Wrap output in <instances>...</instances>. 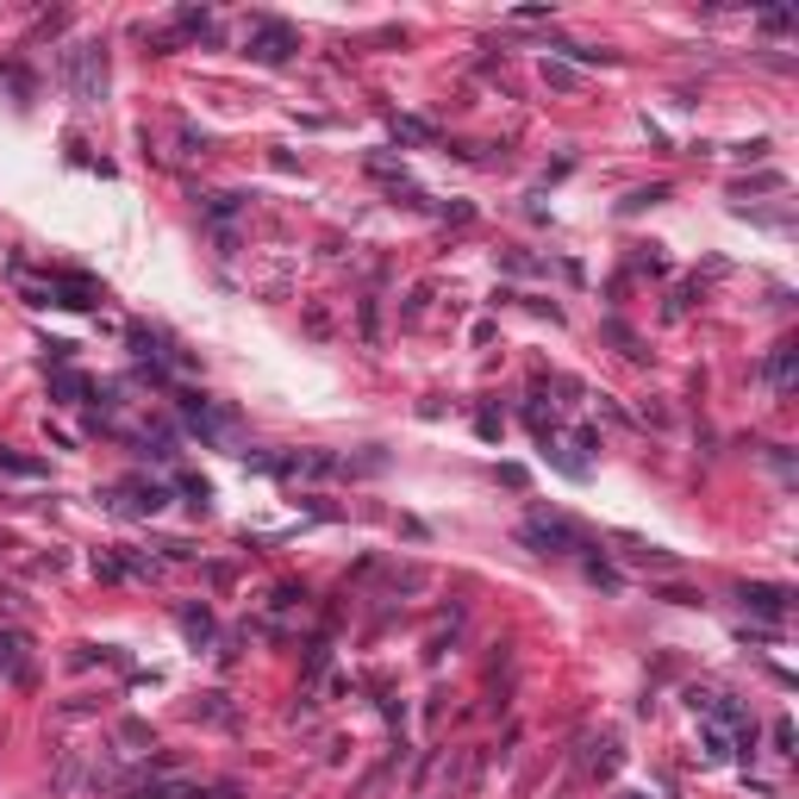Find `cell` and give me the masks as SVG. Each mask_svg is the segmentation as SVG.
Returning <instances> with one entry per match:
<instances>
[{
  "mask_svg": "<svg viewBox=\"0 0 799 799\" xmlns=\"http://www.w3.org/2000/svg\"><path fill=\"white\" fill-rule=\"evenodd\" d=\"M768 388H775V393H794V344H780L775 356H768Z\"/></svg>",
  "mask_w": 799,
  "mask_h": 799,
  "instance_id": "6",
  "label": "cell"
},
{
  "mask_svg": "<svg viewBox=\"0 0 799 799\" xmlns=\"http://www.w3.org/2000/svg\"><path fill=\"white\" fill-rule=\"evenodd\" d=\"M743 606H756V612L780 619V612H787V594H780V587H743Z\"/></svg>",
  "mask_w": 799,
  "mask_h": 799,
  "instance_id": "7",
  "label": "cell"
},
{
  "mask_svg": "<svg viewBox=\"0 0 799 799\" xmlns=\"http://www.w3.org/2000/svg\"><path fill=\"white\" fill-rule=\"evenodd\" d=\"M63 87L82 101V107H101L107 101V44H69L63 50Z\"/></svg>",
  "mask_w": 799,
  "mask_h": 799,
  "instance_id": "1",
  "label": "cell"
},
{
  "mask_svg": "<svg viewBox=\"0 0 799 799\" xmlns=\"http://www.w3.org/2000/svg\"><path fill=\"white\" fill-rule=\"evenodd\" d=\"M181 494H188V506H200V513H207V500H213V487H207V481H195V475H188V481H181Z\"/></svg>",
  "mask_w": 799,
  "mask_h": 799,
  "instance_id": "11",
  "label": "cell"
},
{
  "mask_svg": "<svg viewBox=\"0 0 799 799\" xmlns=\"http://www.w3.org/2000/svg\"><path fill=\"white\" fill-rule=\"evenodd\" d=\"M619 768V743H600V756H594V775H612Z\"/></svg>",
  "mask_w": 799,
  "mask_h": 799,
  "instance_id": "12",
  "label": "cell"
},
{
  "mask_svg": "<svg viewBox=\"0 0 799 799\" xmlns=\"http://www.w3.org/2000/svg\"><path fill=\"white\" fill-rule=\"evenodd\" d=\"M543 82H556V87H575V69H568V63H543Z\"/></svg>",
  "mask_w": 799,
  "mask_h": 799,
  "instance_id": "13",
  "label": "cell"
},
{
  "mask_svg": "<svg viewBox=\"0 0 799 799\" xmlns=\"http://www.w3.org/2000/svg\"><path fill=\"white\" fill-rule=\"evenodd\" d=\"M131 799H200V787L195 780H144Z\"/></svg>",
  "mask_w": 799,
  "mask_h": 799,
  "instance_id": "5",
  "label": "cell"
},
{
  "mask_svg": "<svg viewBox=\"0 0 799 799\" xmlns=\"http://www.w3.org/2000/svg\"><path fill=\"white\" fill-rule=\"evenodd\" d=\"M0 674L25 681V637L20 631H0Z\"/></svg>",
  "mask_w": 799,
  "mask_h": 799,
  "instance_id": "4",
  "label": "cell"
},
{
  "mask_svg": "<svg viewBox=\"0 0 799 799\" xmlns=\"http://www.w3.org/2000/svg\"><path fill=\"white\" fill-rule=\"evenodd\" d=\"M294 50H301L294 25H281V20H257V25H250V57H257V63H287Z\"/></svg>",
  "mask_w": 799,
  "mask_h": 799,
  "instance_id": "2",
  "label": "cell"
},
{
  "mask_svg": "<svg viewBox=\"0 0 799 799\" xmlns=\"http://www.w3.org/2000/svg\"><path fill=\"white\" fill-rule=\"evenodd\" d=\"M393 138H400V144H432L437 131L425 126V119H393Z\"/></svg>",
  "mask_w": 799,
  "mask_h": 799,
  "instance_id": "8",
  "label": "cell"
},
{
  "mask_svg": "<svg viewBox=\"0 0 799 799\" xmlns=\"http://www.w3.org/2000/svg\"><path fill=\"white\" fill-rule=\"evenodd\" d=\"M525 543H543V556H562V550H575V525L568 519H550V513H538V519L525 525Z\"/></svg>",
  "mask_w": 799,
  "mask_h": 799,
  "instance_id": "3",
  "label": "cell"
},
{
  "mask_svg": "<svg viewBox=\"0 0 799 799\" xmlns=\"http://www.w3.org/2000/svg\"><path fill=\"white\" fill-rule=\"evenodd\" d=\"M57 393H63L69 407H82V393H87V381H82V375H57Z\"/></svg>",
  "mask_w": 799,
  "mask_h": 799,
  "instance_id": "10",
  "label": "cell"
},
{
  "mask_svg": "<svg viewBox=\"0 0 799 799\" xmlns=\"http://www.w3.org/2000/svg\"><path fill=\"white\" fill-rule=\"evenodd\" d=\"M0 469H13V475H44V462H32V456H20V450H7V444H0Z\"/></svg>",
  "mask_w": 799,
  "mask_h": 799,
  "instance_id": "9",
  "label": "cell"
}]
</instances>
